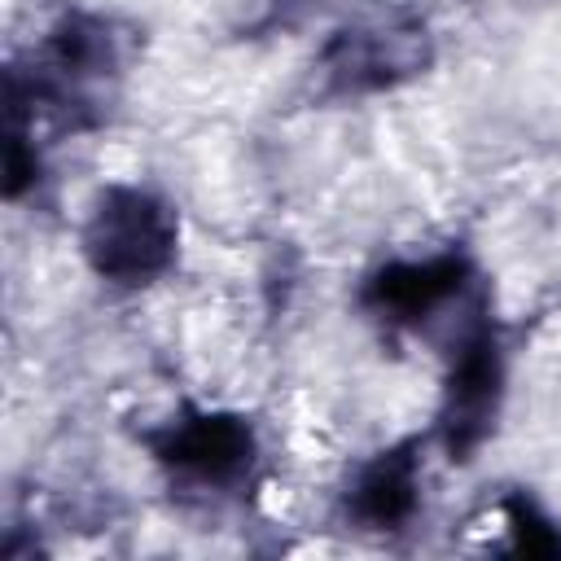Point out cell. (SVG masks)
<instances>
[{"mask_svg": "<svg viewBox=\"0 0 561 561\" xmlns=\"http://www.w3.org/2000/svg\"><path fill=\"white\" fill-rule=\"evenodd\" d=\"M180 219L167 197L140 184H110L88 224H83V259L110 285H149L175 263Z\"/></svg>", "mask_w": 561, "mask_h": 561, "instance_id": "obj_1", "label": "cell"}, {"mask_svg": "<svg viewBox=\"0 0 561 561\" xmlns=\"http://www.w3.org/2000/svg\"><path fill=\"white\" fill-rule=\"evenodd\" d=\"M504 399V351L491 316H473L451 342V368L438 403V443L451 460H469L495 430Z\"/></svg>", "mask_w": 561, "mask_h": 561, "instance_id": "obj_2", "label": "cell"}, {"mask_svg": "<svg viewBox=\"0 0 561 561\" xmlns=\"http://www.w3.org/2000/svg\"><path fill=\"white\" fill-rule=\"evenodd\" d=\"M430 57V31L416 18H364L329 35L316 70L329 92L364 96L416 79Z\"/></svg>", "mask_w": 561, "mask_h": 561, "instance_id": "obj_3", "label": "cell"}, {"mask_svg": "<svg viewBox=\"0 0 561 561\" xmlns=\"http://www.w3.org/2000/svg\"><path fill=\"white\" fill-rule=\"evenodd\" d=\"M153 460L197 491H232L254 469V425L237 412H180L145 434Z\"/></svg>", "mask_w": 561, "mask_h": 561, "instance_id": "obj_4", "label": "cell"}, {"mask_svg": "<svg viewBox=\"0 0 561 561\" xmlns=\"http://www.w3.org/2000/svg\"><path fill=\"white\" fill-rule=\"evenodd\" d=\"M473 298H482L478 272L456 250L425 254V259H390L359 289L364 311L394 329H421L434 316L465 307Z\"/></svg>", "mask_w": 561, "mask_h": 561, "instance_id": "obj_5", "label": "cell"}, {"mask_svg": "<svg viewBox=\"0 0 561 561\" xmlns=\"http://www.w3.org/2000/svg\"><path fill=\"white\" fill-rule=\"evenodd\" d=\"M416 508H421L416 443H399V447H386V451L368 456L342 491V517L355 530H373V535L403 530L416 517Z\"/></svg>", "mask_w": 561, "mask_h": 561, "instance_id": "obj_6", "label": "cell"}, {"mask_svg": "<svg viewBox=\"0 0 561 561\" xmlns=\"http://www.w3.org/2000/svg\"><path fill=\"white\" fill-rule=\"evenodd\" d=\"M508 526H513L522 552H535V557H557V552H561V530H557V522L543 517V513H539L530 500H522V495L508 500Z\"/></svg>", "mask_w": 561, "mask_h": 561, "instance_id": "obj_7", "label": "cell"}]
</instances>
